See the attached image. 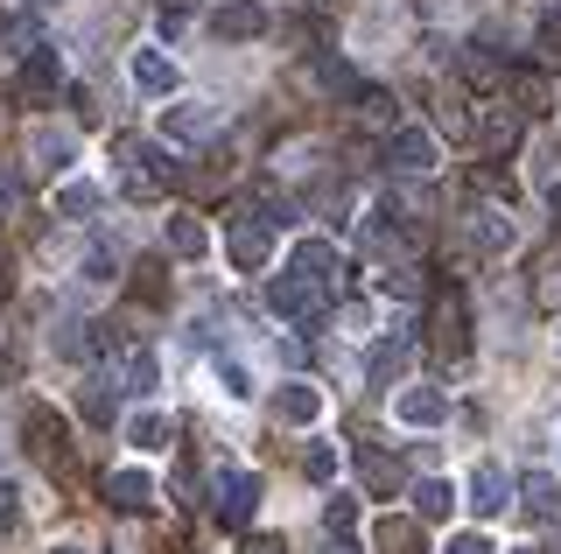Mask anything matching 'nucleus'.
Masks as SVG:
<instances>
[{
	"label": "nucleus",
	"instance_id": "f257e3e1",
	"mask_svg": "<svg viewBox=\"0 0 561 554\" xmlns=\"http://www.w3.org/2000/svg\"><path fill=\"white\" fill-rule=\"evenodd\" d=\"M323 302H330V296H323L316 281H302L295 267H280L274 281H267V309H274L280 323H302V331H316V323H323Z\"/></svg>",
	"mask_w": 561,
	"mask_h": 554
},
{
	"label": "nucleus",
	"instance_id": "f03ea898",
	"mask_svg": "<svg viewBox=\"0 0 561 554\" xmlns=\"http://www.w3.org/2000/svg\"><path fill=\"white\" fill-rule=\"evenodd\" d=\"M225 253H232V267H239V274H260V267H267V253H274V218H260V204H239Z\"/></svg>",
	"mask_w": 561,
	"mask_h": 554
},
{
	"label": "nucleus",
	"instance_id": "8fccbe9b",
	"mask_svg": "<svg viewBox=\"0 0 561 554\" xmlns=\"http://www.w3.org/2000/svg\"><path fill=\"white\" fill-rule=\"evenodd\" d=\"M0 457H8V442H0Z\"/></svg>",
	"mask_w": 561,
	"mask_h": 554
},
{
	"label": "nucleus",
	"instance_id": "cd10ccee",
	"mask_svg": "<svg viewBox=\"0 0 561 554\" xmlns=\"http://www.w3.org/2000/svg\"><path fill=\"white\" fill-rule=\"evenodd\" d=\"M456 512V492L443 477H428V484H414V519H449Z\"/></svg>",
	"mask_w": 561,
	"mask_h": 554
},
{
	"label": "nucleus",
	"instance_id": "a878e982",
	"mask_svg": "<svg viewBox=\"0 0 561 554\" xmlns=\"http://www.w3.org/2000/svg\"><path fill=\"white\" fill-rule=\"evenodd\" d=\"M358 477L373 484V492H400V463L386 457V449H373V442H358Z\"/></svg>",
	"mask_w": 561,
	"mask_h": 554
},
{
	"label": "nucleus",
	"instance_id": "c85d7f7f",
	"mask_svg": "<svg viewBox=\"0 0 561 554\" xmlns=\"http://www.w3.org/2000/svg\"><path fill=\"white\" fill-rule=\"evenodd\" d=\"M534 183L540 189H561V141H554V134H540V141H534Z\"/></svg>",
	"mask_w": 561,
	"mask_h": 554
},
{
	"label": "nucleus",
	"instance_id": "2eb2a0df",
	"mask_svg": "<svg viewBox=\"0 0 561 554\" xmlns=\"http://www.w3.org/2000/svg\"><path fill=\"white\" fill-rule=\"evenodd\" d=\"M204 246H210L204 218H197V211H169V224H162V253H169V259H204Z\"/></svg>",
	"mask_w": 561,
	"mask_h": 554
},
{
	"label": "nucleus",
	"instance_id": "c03bdc74",
	"mask_svg": "<svg viewBox=\"0 0 561 554\" xmlns=\"http://www.w3.org/2000/svg\"><path fill=\"white\" fill-rule=\"evenodd\" d=\"M14 519H22V506H14V484H0V533H8Z\"/></svg>",
	"mask_w": 561,
	"mask_h": 554
},
{
	"label": "nucleus",
	"instance_id": "9d476101",
	"mask_svg": "<svg viewBox=\"0 0 561 554\" xmlns=\"http://www.w3.org/2000/svg\"><path fill=\"white\" fill-rule=\"evenodd\" d=\"M267 8H260V0H225L218 14H210V36L218 43H253V36H267Z\"/></svg>",
	"mask_w": 561,
	"mask_h": 554
},
{
	"label": "nucleus",
	"instance_id": "6e6552de",
	"mask_svg": "<svg viewBox=\"0 0 561 554\" xmlns=\"http://www.w3.org/2000/svg\"><path fill=\"white\" fill-rule=\"evenodd\" d=\"M288 267L302 274V281H316L323 296H337V288H344V259H337V246H330V239H302Z\"/></svg>",
	"mask_w": 561,
	"mask_h": 554
},
{
	"label": "nucleus",
	"instance_id": "a18cd8bd",
	"mask_svg": "<svg viewBox=\"0 0 561 554\" xmlns=\"http://www.w3.org/2000/svg\"><path fill=\"white\" fill-rule=\"evenodd\" d=\"M548 211H554V232H561V189H548Z\"/></svg>",
	"mask_w": 561,
	"mask_h": 554
},
{
	"label": "nucleus",
	"instance_id": "20e7f679",
	"mask_svg": "<svg viewBox=\"0 0 561 554\" xmlns=\"http://www.w3.org/2000/svg\"><path fill=\"white\" fill-rule=\"evenodd\" d=\"M428 344H435L443 358H463V351H470V302L456 296V288L428 302Z\"/></svg>",
	"mask_w": 561,
	"mask_h": 554
},
{
	"label": "nucleus",
	"instance_id": "39448f33",
	"mask_svg": "<svg viewBox=\"0 0 561 554\" xmlns=\"http://www.w3.org/2000/svg\"><path fill=\"white\" fill-rule=\"evenodd\" d=\"M456 78H463L470 92H505V78H513V57H499L491 43H463V49H456Z\"/></svg>",
	"mask_w": 561,
	"mask_h": 554
},
{
	"label": "nucleus",
	"instance_id": "49530a36",
	"mask_svg": "<svg viewBox=\"0 0 561 554\" xmlns=\"http://www.w3.org/2000/svg\"><path fill=\"white\" fill-rule=\"evenodd\" d=\"M8 288H14V267H8V259H0V296H8Z\"/></svg>",
	"mask_w": 561,
	"mask_h": 554
},
{
	"label": "nucleus",
	"instance_id": "e433bc0d",
	"mask_svg": "<svg viewBox=\"0 0 561 554\" xmlns=\"http://www.w3.org/2000/svg\"><path fill=\"white\" fill-rule=\"evenodd\" d=\"M302 471H309L316 484H330V477H337V449H330V442H316L309 457H302Z\"/></svg>",
	"mask_w": 561,
	"mask_h": 554
},
{
	"label": "nucleus",
	"instance_id": "dca6fc26",
	"mask_svg": "<svg viewBox=\"0 0 561 554\" xmlns=\"http://www.w3.org/2000/svg\"><path fill=\"white\" fill-rule=\"evenodd\" d=\"M316 414H323V393L302 386V379H288V386H274V428L288 422V428H309Z\"/></svg>",
	"mask_w": 561,
	"mask_h": 554
},
{
	"label": "nucleus",
	"instance_id": "c9c22d12",
	"mask_svg": "<svg viewBox=\"0 0 561 554\" xmlns=\"http://www.w3.org/2000/svg\"><path fill=\"white\" fill-rule=\"evenodd\" d=\"M323 527H330V533L358 527V498H351V492H337V498H330V506H323Z\"/></svg>",
	"mask_w": 561,
	"mask_h": 554
},
{
	"label": "nucleus",
	"instance_id": "09e8293b",
	"mask_svg": "<svg viewBox=\"0 0 561 554\" xmlns=\"http://www.w3.org/2000/svg\"><path fill=\"white\" fill-rule=\"evenodd\" d=\"M28 8H43V0H28Z\"/></svg>",
	"mask_w": 561,
	"mask_h": 554
},
{
	"label": "nucleus",
	"instance_id": "4c0bfd02",
	"mask_svg": "<svg viewBox=\"0 0 561 554\" xmlns=\"http://www.w3.org/2000/svg\"><path fill=\"white\" fill-rule=\"evenodd\" d=\"M148 386H154V358L134 351V358H127V393H148Z\"/></svg>",
	"mask_w": 561,
	"mask_h": 554
},
{
	"label": "nucleus",
	"instance_id": "473e14b6",
	"mask_svg": "<svg viewBox=\"0 0 561 554\" xmlns=\"http://www.w3.org/2000/svg\"><path fill=\"white\" fill-rule=\"evenodd\" d=\"M379 296H386V302H414V296H421L414 267H386V274H379Z\"/></svg>",
	"mask_w": 561,
	"mask_h": 554
},
{
	"label": "nucleus",
	"instance_id": "1a4fd4ad",
	"mask_svg": "<svg viewBox=\"0 0 561 554\" xmlns=\"http://www.w3.org/2000/svg\"><path fill=\"white\" fill-rule=\"evenodd\" d=\"M379 148H386V162H393L400 176H428L435 169V134H421V127H393Z\"/></svg>",
	"mask_w": 561,
	"mask_h": 554
},
{
	"label": "nucleus",
	"instance_id": "37998d69",
	"mask_svg": "<svg viewBox=\"0 0 561 554\" xmlns=\"http://www.w3.org/2000/svg\"><path fill=\"white\" fill-rule=\"evenodd\" d=\"M449 554H491V541H484V533H456Z\"/></svg>",
	"mask_w": 561,
	"mask_h": 554
},
{
	"label": "nucleus",
	"instance_id": "a19ab883",
	"mask_svg": "<svg viewBox=\"0 0 561 554\" xmlns=\"http://www.w3.org/2000/svg\"><path fill=\"white\" fill-rule=\"evenodd\" d=\"M218 379H225V393H232V401H245V393H253V379H245L239 358H232V366H218Z\"/></svg>",
	"mask_w": 561,
	"mask_h": 554
},
{
	"label": "nucleus",
	"instance_id": "5701e85b",
	"mask_svg": "<svg viewBox=\"0 0 561 554\" xmlns=\"http://www.w3.org/2000/svg\"><path fill=\"white\" fill-rule=\"evenodd\" d=\"M134 84H140L148 99H169V92H175V64L162 57V49H140V57H134Z\"/></svg>",
	"mask_w": 561,
	"mask_h": 554
},
{
	"label": "nucleus",
	"instance_id": "ddd939ff",
	"mask_svg": "<svg viewBox=\"0 0 561 554\" xmlns=\"http://www.w3.org/2000/svg\"><path fill=\"white\" fill-rule=\"evenodd\" d=\"M505 506H513V477H505L499 463H478V471H470V512H478V519H499Z\"/></svg>",
	"mask_w": 561,
	"mask_h": 554
},
{
	"label": "nucleus",
	"instance_id": "aec40b11",
	"mask_svg": "<svg viewBox=\"0 0 561 554\" xmlns=\"http://www.w3.org/2000/svg\"><path fill=\"white\" fill-rule=\"evenodd\" d=\"M373 554H421V519L386 512L379 527H373Z\"/></svg>",
	"mask_w": 561,
	"mask_h": 554
},
{
	"label": "nucleus",
	"instance_id": "6ab92c4d",
	"mask_svg": "<svg viewBox=\"0 0 561 554\" xmlns=\"http://www.w3.org/2000/svg\"><path fill=\"white\" fill-rule=\"evenodd\" d=\"M519 498H526V519H534V527H554V519H561V484L548 477V471H534V477H526L519 484Z\"/></svg>",
	"mask_w": 561,
	"mask_h": 554
},
{
	"label": "nucleus",
	"instance_id": "f8f14e48",
	"mask_svg": "<svg viewBox=\"0 0 561 554\" xmlns=\"http://www.w3.org/2000/svg\"><path fill=\"white\" fill-rule=\"evenodd\" d=\"M408 366H414V337H379L373 351H365V379H373V386H400Z\"/></svg>",
	"mask_w": 561,
	"mask_h": 554
},
{
	"label": "nucleus",
	"instance_id": "79ce46f5",
	"mask_svg": "<svg viewBox=\"0 0 561 554\" xmlns=\"http://www.w3.org/2000/svg\"><path fill=\"white\" fill-rule=\"evenodd\" d=\"M239 554H288V547H280L274 533H245V547H239Z\"/></svg>",
	"mask_w": 561,
	"mask_h": 554
},
{
	"label": "nucleus",
	"instance_id": "412c9836",
	"mask_svg": "<svg viewBox=\"0 0 561 554\" xmlns=\"http://www.w3.org/2000/svg\"><path fill=\"white\" fill-rule=\"evenodd\" d=\"M393 414H400V422H408V428H435V422H443V414H449V401H443V393H435V386H408V393H400V401H393Z\"/></svg>",
	"mask_w": 561,
	"mask_h": 554
},
{
	"label": "nucleus",
	"instance_id": "58836bf2",
	"mask_svg": "<svg viewBox=\"0 0 561 554\" xmlns=\"http://www.w3.org/2000/svg\"><path fill=\"white\" fill-rule=\"evenodd\" d=\"M84 281H99V288L119 281V259H113V253H84Z\"/></svg>",
	"mask_w": 561,
	"mask_h": 554
},
{
	"label": "nucleus",
	"instance_id": "a211bd4d",
	"mask_svg": "<svg viewBox=\"0 0 561 554\" xmlns=\"http://www.w3.org/2000/svg\"><path fill=\"white\" fill-rule=\"evenodd\" d=\"M70 154H78V134H64V127H35L28 134V169H70Z\"/></svg>",
	"mask_w": 561,
	"mask_h": 554
},
{
	"label": "nucleus",
	"instance_id": "f704fd0d",
	"mask_svg": "<svg viewBox=\"0 0 561 554\" xmlns=\"http://www.w3.org/2000/svg\"><path fill=\"white\" fill-rule=\"evenodd\" d=\"M57 211H64V218H84V211H99V189H92V183H70L64 197H57Z\"/></svg>",
	"mask_w": 561,
	"mask_h": 554
},
{
	"label": "nucleus",
	"instance_id": "f3484780",
	"mask_svg": "<svg viewBox=\"0 0 561 554\" xmlns=\"http://www.w3.org/2000/svg\"><path fill=\"white\" fill-rule=\"evenodd\" d=\"M105 506L113 512H148L154 506V477L148 471H113L105 477Z\"/></svg>",
	"mask_w": 561,
	"mask_h": 554
},
{
	"label": "nucleus",
	"instance_id": "de8ad7c7",
	"mask_svg": "<svg viewBox=\"0 0 561 554\" xmlns=\"http://www.w3.org/2000/svg\"><path fill=\"white\" fill-rule=\"evenodd\" d=\"M57 554H84V547H57Z\"/></svg>",
	"mask_w": 561,
	"mask_h": 554
},
{
	"label": "nucleus",
	"instance_id": "393cba45",
	"mask_svg": "<svg viewBox=\"0 0 561 554\" xmlns=\"http://www.w3.org/2000/svg\"><path fill=\"white\" fill-rule=\"evenodd\" d=\"M358 127H373L379 141H386V134L400 127V106H393V92H373V84H365V92H358Z\"/></svg>",
	"mask_w": 561,
	"mask_h": 554
},
{
	"label": "nucleus",
	"instance_id": "2f4dec72",
	"mask_svg": "<svg viewBox=\"0 0 561 554\" xmlns=\"http://www.w3.org/2000/svg\"><path fill=\"white\" fill-rule=\"evenodd\" d=\"M0 43H8V57H28V49H43L35 22H22V14H8V22H0Z\"/></svg>",
	"mask_w": 561,
	"mask_h": 554
},
{
	"label": "nucleus",
	"instance_id": "ea45409f",
	"mask_svg": "<svg viewBox=\"0 0 561 554\" xmlns=\"http://www.w3.org/2000/svg\"><path fill=\"white\" fill-rule=\"evenodd\" d=\"M435 127H443V134H456V141H463V134H470V113H463V106H449V99H443V106H435Z\"/></svg>",
	"mask_w": 561,
	"mask_h": 554
},
{
	"label": "nucleus",
	"instance_id": "4468645a",
	"mask_svg": "<svg viewBox=\"0 0 561 554\" xmlns=\"http://www.w3.org/2000/svg\"><path fill=\"white\" fill-rule=\"evenodd\" d=\"M57 84H64V57H57L49 43L28 49V57H22V78H14V92H22V99H49Z\"/></svg>",
	"mask_w": 561,
	"mask_h": 554
},
{
	"label": "nucleus",
	"instance_id": "7ed1b4c3",
	"mask_svg": "<svg viewBox=\"0 0 561 554\" xmlns=\"http://www.w3.org/2000/svg\"><path fill=\"white\" fill-rule=\"evenodd\" d=\"M28 449H35V457H43L49 463V471H57V477H78V457H70V428H64V414L57 407H28Z\"/></svg>",
	"mask_w": 561,
	"mask_h": 554
},
{
	"label": "nucleus",
	"instance_id": "bb28decb",
	"mask_svg": "<svg viewBox=\"0 0 561 554\" xmlns=\"http://www.w3.org/2000/svg\"><path fill=\"white\" fill-rule=\"evenodd\" d=\"M534 302L540 309H561V246H548L534 259Z\"/></svg>",
	"mask_w": 561,
	"mask_h": 554
},
{
	"label": "nucleus",
	"instance_id": "0eeeda50",
	"mask_svg": "<svg viewBox=\"0 0 561 554\" xmlns=\"http://www.w3.org/2000/svg\"><path fill=\"white\" fill-rule=\"evenodd\" d=\"M253 506H260V477L232 471V477L210 484V512H218V527H245V519H253Z\"/></svg>",
	"mask_w": 561,
	"mask_h": 554
},
{
	"label": "nucleus",
	"instance_id": "b1692460",
	"mask_svg": "<svg viewBox=\"0 0 561 554\" xmlns=\"http://www.w3.org/2000/svg\"><path fill=\"white\" fill-rule=\"evenodd\" d=\"M519 141H526V113L491 106V113H484V148H491V154H513Z\"/></svg>",
	"mask_w": 561,
	"mask_h": 554
},
{
	"label": "nucleus",
	"instance_id": "9b49d317",
	"mask_svg": "<svg viewBox=\"0 0 561 554\" xmlns=\"http://www.w3.org/2000/svg\"><path fill=\"white\" fill-rule=\"evenodd\" d=\"M505 92H513V113H526V119H548L554 113V84H548L540 64H519V71L505 78Z\"/></svg>",
	"mask_w": 561,
	"mask_h": 554
},
{
	"label": "nucleus",
	"instance_id": "72a5a7b5",
	"mask_svg": "<svg viewBox=\"0 0 561 554\" xmlns=\"http://www.w3.org/2000/svg\"><path fill=\"white\" fill-rule=\"evenodd\" d=\"M134 296H140V302H162V296H169V274H162V259L134 267Z\"/></svg>",
	"mask_w": 561,
	"mask_h": 554
},
{
	"label": "nucleus",
	"instance_id": "c756f323",
	"mask_svg": "<svg viewBox=\"0 0 561 554\" xmlns=\"http://www.w3.org/2000/svg\"><path fill=\"white\" fill-rule=\"evenodd\" d=\"M127 442L134 449H169V422H162V414H134V422H127Z\"/></svg>",
	"mask_w": 561,
	"mask_h": 554
},
{
	"label": "nucleus",
	"instance_id": "4be33fe9",
	"mask_svg": "<svg viewBox=\"0 0 561 554\" xmlns=\"http://www.w3.org/2000/svg\"><path fill=\"white\" fill-rule=\"evenodd\" d=\"M78 407H84V422L92 428H113V414H119V393H113V379H78Z\"/></svg>",
	"mask_w": 561,
	"mask_h": 554
},
{
	"label": "nucleus",
	"instance_id": "7c9ffc66",
	"mask_svg": "<svg viewBox=\"0 0 561 554\" xmlns=\"http://www.w3.org/2000/svg\"><path fill=\"white\" fill-rule=\"evenodd\" d=\"M534 57H540V71H561V14H548L534 28Z\"/></svg>",
	"mask_w": 561,
	"mask_h": 554
},
{
	"label": "nucleus",
	"instance_id": "423d86ee",
	"mask_svg": "<svg viewBox=\"0 0 561 554\" xmlns=\"http://www.w3.org/2000/svg\"><path fill=\"white\" fill-rule=\"evenodd\" d=\"M218 127H225V113L210 106V99H175V106H162V134H169V141H210Z\"/></svg>",
	"mask_w": 561,
	"mask_h": 554
}]
</instances>
